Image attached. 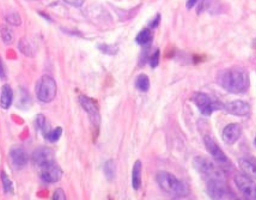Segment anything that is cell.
<instances>
[{
	"instance_id": "6da1fadb",
	"label": "cell",
	"mask_w": 256,
	"mask_h": 200,
	"mask_svg": "<svg viewBox=\"0 0 256 200\" xmlns=\"http://www.w3.org/2000/svg\"><path fill=\"white\" fill-rule=\"evenodd\" d=\"M216 80L224 90L232 94H244L250 86L249 74L242 68L224 69L218 74Z\"/></svg>"
},
{
	"instance_id": "7a4b0ae2",
	"label": "cell",
	"mask_w": 256,
	"mask_h": 200,
	"mask_svg": "<svg viewBox=\"0 0 256 200\" xmlns=\"http://www.w3.org/2000/svg\"><path fill=\"white\" fill-rule=\"evenodd\" d=\"M156 181L162 192L173 198H186L190 192L186 183L166 171L158 172Z\"/></svg>"
},
{
	"instance_id": "3957f363",
	"label": "cell",
	"mask_w": 256,
	"mask_h": 200,
	"mask_svg": "<svg viewBox=\"0 0 256 200\" xmlns=\"http://www.w3.org/2000/svg\"><path fill=\"white\" fill-rule=\"evenodd\" d=\"M194 102L200 112L206 116H210L216 111L224 109V104L220 100L204 92L196 93Z\"/></svg>"
},
{
	"instance_id": "277c9868",
	"label": "cell",
	"mask_w": 256,
	"mask_h": 200,
	"mask_svg": "<svg viewBox=\"0 0 256 200\" xmlns=\"http://www.w3.org/2000/svg\"><path fill=\"white\" fill-rule=\"evenodd\" d=\"M196 170L206 178H222L224 176L222 171L216 166L213 162L204 157L196 156L192 162Z\"/></svg>"
},
{
	"instance_id": "5b68a950",
	"label": "cell",
	"mask_w": 256,
	"mask_h": 200,
	"mask_svg": "<svg viewBox=\"0 0 256 200\" xmlns=\"http://www.w3.org/2000/svg\"><path fill=\"white\" fill-rule=\"evenodd\" d=\"M38 98L44 103H50L55 98L57 93L56 82L50 76H43L36 87Z\"/></svg>"
},
{
	"instance_id": "8992f818",
	"label": "cell",
	"mask_w": 256,
	"mask_h": 200,
	"mask_svg": "<svg viewBox=\"0 0 256 200\" xmlns=\"http://www.w3.org/2000/svg\"><path fill=\"white\" fill-rule=\"evenodd\" d=\"M206 190L212 200L234 199L230 187L222 178H210L208 182Z\"/></svg>"
},
{
	"instance_id": "52a82bcc",
	"label": "cell",
	"mask_w": 256,
	"mask_h": 200,
	"mask_svg": "<svg viewBox=\"0 0 256 200\" xmlns=\"http://www.w3.org/2000/svg\"><path fill=\"white\" fill-rule=\"evenodd\" d=\"M79 102L82 109L88 114V118L94 130H98L100 124V116L98 104L93 99L86 96H80Z\"/></svg>"
},
{
	"instance_id": "ba28073f",
	"label": "cell",
	"mask_w": 256,
	"mask_h": 200,
	"mask_svg": "<svg viewBox=\"0 0 256 200\" xmlns=\"http://www.w3.org/2000/svg\"><path fill=\"white\" fill-rule=\"evenodd\" d=\"M234 183L246 200H256V183L250 177L243 174H238L234 177Z\"/></svg>"
},
{
	"instance_id": "9c48e42d",
	"label": "cell",
	"mask_w": 256,
	"mask_h": 200,
	"mask_svg": "<svg viewBox=\"0 0 256 200\" xmlns=\"http://www.w3.org/2000/svg\"><path fill=\"white\" fill-rule=\"evenodd\" d=\"M204 144L209 154L218 164L221 166H228L230 164V160L226 154L220 148L219 146L214 140L212 136L206 135L204 138Z\"/></svg>"
},
{
	"instance_id": "30bf717a",
	"label": "cell",
	"mask_w": 256,
	"mask_h": 200,
	"mask_svg": "<svg viewBox=\"0 0 256 200\" xmlns=\"http://www.w3.org/2000/svg\"><path fill=\"white\" fill-rule=\"evenodd\" d=\"M224 110L230 115L237 117L249 116L251 114V106L248 102L242 100H232L224 104Z\"/></svg>"
},
{
	"instance_id": "8fae6325",
	"label": "cell",
	"mask_w": 256,
	"mask_h": 200,
	"mask_svg": "<svg viewBox=\"0 0 256 200\" xmlns=\"http://www.w3.org/2000/svg\"><path fill=\"white\" fill-rule=\"evenodd\" d=\"M243 129L238 123H232L224 128L222 138L224 142L227 145H234L242 136Z\"/></svg>"
},
{
	"instance_id": "7c38bea8",
	"label": "cell",
	"mask_w": 256,
	"mask_h": 200,
	"mask_svg": "<svg viewBox=\"0 0 256 200\" xmlns=\"http://www.w3.org/2000/svg\"><path fill=\"white\" fill-rule=\"evenodd\" d=\"M32 158L34 163L40 168L55 162L54 152L48 147H42L36 150L33 153Z\"/></svg>"
},
{
	"instance_id": "4fadbf2b",
	"label": "cell",
	"mask_w": 256,
	"mask_h": 200,
	"mask_svg": "<svg viewBox=\"0 0 256 200\" xmlns=\"http://www.w3.org/2000/svg\"><path fill=\"white\" fill-rule=\"evenodd\" d=\"M62 174L61 168L54 162L42 168L40 176L45 182L56 183L61 180Z\"/></svg>"
},
{
	"instance_id": "5bb4252c",
	"label": "cell",
	"mask_w": 256,
	"mask_h": 200,
	"mask_svg": "<svg viewBox=\"0 0 256 200\" xmlns=\"http://www.w3.org/2000/svg\"><path fill=\"white\" fill-rule=\"evenodd\" d=\"M238 164L246 176L256 180V158L254 156H246L240 158Z\"/></svg>"
},
{
	"instance_id": "9a60e30c",
	"label": "cell",
	"mask_w": 256,
	"mask_h": 200,
	"mask_svg": "<svg viewBox=\"0 0 256 200\" xmlns=\"http://www.w3.org/2000/svg\"><path fill=\"white\" fill-rule=\"evenodd\" d=\"M10 157L12 164L16 169H22L28 163V156L26 152L21 148L12 150L10 152Z\"/></svg>"
},
{
	"instance_id": "2e32d148",
	"label": "cell",
	"mask_w": 256,
	"mask_h": 200,
	"mask_svg": "<svg viewBox=\"0 0 256 200\" xmlns=\"http://www.w3.org/2000/svg\"><path fill=\"white\" fill-rule=\"evenodd\" d=\"M12 100H13V91L10 86H3L2 88L1 96H0V106L2 109H8L12 105Z\"/></svg>"
},
{
	"instance_id": "e0dca14e",
	"label": "cell",
	"mask_w": 256,
	"mask_h": 200,
	"mask_svg": "<svg viewBox=\"0 0 256 200\" xmlns=\"http://www.w3.org/2000/svg\"><path fill=\"white\" fill-rule=\"evenodd\" d=\"M142 162L136 160L134 163L132 170V187L134 190H138L141 187Z\"/></svg>"
},
{
	"instance_id": "ac0fdd59",
	"label": "cell",
	"mask_w": 256,
	"mask_h": 200,
	"mask_svg": "<svg viewBox=\"0 0 256 200\" xmlns=\"http://www.w3.org/2000/svg\"><path fill=\"white\" fill-rule=\"evenodd\" d=\"M152 38H153V36H152V31L148 28H143L137 34L136 38V42H137L138 44L143 46V45H147L150 43Z\"/></svg>"
},
{
	"instance_id": "d6986e66",
	"label": "cell",
	"mask_w": 256,
	"mask_h": 200,
	"mask_svg": "<svg viewBox=\"0 0 256 200\" xmlns=\"http://www.w3.org/2000/svg\"><path fill=\"white\" fill-rule=\"evenodd\" d=\"M136 86L140 91L146 92L150 88V80L148 76L144 74L138 75L136 80Z\"/></svg>"
},
{
	"instance_id": "ffe728a7",
	"label": "cell",
	"mask_w": 256,
	"mask_h": 200,
	"mask_svg": "<svg viewBox=\"0 0 256 200\" xmlns=\"http://www.w3.org/2000/svg\"><path fill=\"white\" fill-rule=\"evenodd\" d=\"M104 172L106 180L112 181L116 176V165L114 160H109L105 163Z\"/></svg>"
},
{
	"instance_id": "44dd1931",
	"label": "cell",
	"mask_w": 256,
	"mask_h": 200,
	"mask_svg": "<svg viewBox=\"0 0 256 200\" xmlns=\"http://www.w3.org/2000/svg\"><path fill=\"white\" fill-rule=\"evenodd\" d=\"M62 134V128H56L54 130L46 133V139L51 142H57L60 140V138H61Z\"/></svg>"
},
{
	"instance_id": "7402d4cb",
	"label": "cell",
	"mask_w": 256,
	"mask_h": 200,
	"mask_svg": "<svg viewBox=\"0 0 256 200\" xmlns=\"http://www.w3.org/2000/svg\"><path fill=\"white\" fill-rule=\"evenodd\" d=\"M2 182L3 188L6 193H10L13 190V186H12V182L9 180L8 176L4 172H2L1 174Z\"/></svg>"
},
{
	"instance_id": "603a6c76",
	"label": "cell",
	"mask_w": 256,
	"mask_h": 200,
	"mask_svg": "<svg viewBox=\"0 0 256 200\" xmlns=\"http://www.w3.org/2000/svg\"><path fill=\"white\" fill-rule=\"evenodd\" d=\"M2 37L4 40V43H10L13 40L12 32L8 28H4L2 30Z\"/></svg>"
},
{
	"instance_id": "cb8c5ba5",
	"label": "cell",
	"mask_w": 256,
	"mask_h": 200,
	"mask_svg": "<svg viewBox=\"0 0 256 200\" xmlns=\"http://www.w3.org/2000/svg\"><path fill=\"white\" fill-rule=\"evenodd\" d=\"M160 62V50H156L150 58V64L152 68H156L159 64Z\"/></svg>"
},
{
	"instance_id": "d4e9b609",
	"label": "cell",
	"mask_w": 256,
	"mask_h": 200,
	"mask_svg": "<svg viewBox=\"0 0 256 200\" xmlns=\"http://www.w3.org/2000/svg\"><path fill=\"white\" fill-rule=\"evenodd\" d=\"M52 200H66V194L63 192L62 189H57L54 192V196H52Z\"/></svg>"
},
{
	"instance_id": "484cf974",
	"label": "cell",
	"mask_w": 256,
	"mask_h": 200,
	"mask_svg": "<svg viewBox=\"0 0 256 200\" xmlns=\"http://www.w3.org/2000/svg\"><path fill=\"white\" fill-rule=\"evenodd\" d=\"M37 124L39 128H40L42 130H44L45 126H46V121H45V117L43 115L40 114V115L38 116L37 117Z\"/></svg>"
},
{
	"instance_id": "4316f807",
	"label": "cell",
	"mask_w": 256,
	"mask_h": 200,
	"mask_svg": "<svg viewBox=\"0 0 256 200\" xmlns=\"http://www.w3.org/2000/svg\"><path fill=\"white\" fill-rule=\"evenodd\" d=\"M64 1L74 7H80L84 4L85 0H64Z\"/></svg>"
},
{
	"instance_id": "83f0119b",
	"label": "cell",
	"mask_w": 256,
	"mask_h": 200,
	"mask_svg": "<svg viewBox=\"0 0 256 200\" xmlns=\"http://www.w3.org/2000/svg\"><path fill=\"white\" fill-rule=\"evenodd\" d=\"M198 0H188L186 1V6L188 9L192 8L195 4L198 2Z\"/></svg>"
},
{
	"instance_id": "f1b7e54d",
	"label": "cell",
	"mask_w": 256,
	"mask_h": 200,
	"mask_svg": "<svg viewBox=\"0 0 256 200\" xmlns=\"http://www.w3.org/2000/svg\"><path fill=\"white\" fill-rule=\"evenodd\" d=\"M4 78V69L3 67L2 61L1 58H0V78L3 79Z\"/></svg>"
},
{
	"instance_id": "f546056e",
	"label": "cell",
	"mask_w": 256,
	"mask_h": 200,
	"mask_svg": "<svg viewBox=\"0 0 256 200\" xmlns=\"http://www.w3.org/2000/svg\"><path fill=\"white\" fill-rule=\"evenodd\" d=\"M159 22H160V16H156V18H155L153 22H152V28H155V27L158 26V25H159Z\"/></svg>"
},
{
	"instance_id": "4dcf8cb0",
	"label": "cell",
	"mask_w": 256,
	"mask_h": 200,
	"mask_svg": "<svg viewBox=\"0 0 256 200\" xmlns=\"http://www.w3.org/2000/svg\"><path fill=\"white\" fill-rule=\"evenodd\" d=\"M254 144H255L256 147V138H255V140H254Z\"/></svg>"
}]
</instances>
